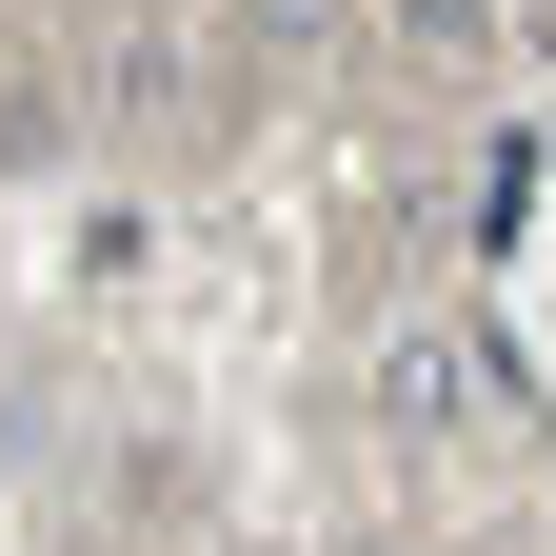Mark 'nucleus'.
<instances>
[{"label": "nucleus", "mask_w": 556, "mask_h": 556, "mask_svg": "<svg viewBox=\"0 0 556 556\" xmlns=\"http://www.w3.org/2000/svg\"><path fill=\"white\" fill-rule=\"evenodd\" d=\"M239 40H278V60H299V40H338V0H239Z\"/></svg>", "instance_id": "3"}, {"label": "nucleus", "mask_w": 556, "mask_h": 556, "mask_svg": "<svg viewBox=\"0 0 556 556\" xmlns=\"http://www.w3.org/2000/svg\"><path fill=\"white\" fill-rule=\"evenodd\" d=\"M477 21H497V0H397V40H417V60H457Z\"/></svg>", "instance_id": "2"}, {"label": "nucleus", "mask_w": 556, "mask_h": 556, "mask_svg": "<svg viewBox=\"0 0 556 556\" xmlns=\"http://www.w3.org/2000/svg\"><path fill=\"white\" fill-rule=\"evenodd\" d=\"M457 397H477V358H457L438 318H397V338H378V417H417V438H438Z\"/></svg>", "instance_id": "1"}]
</instances>
